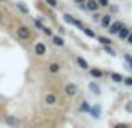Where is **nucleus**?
I'll use <instances>...</instances> for the list:
<instances>
[{"instance_id": "nucleus-36", "label": "nucleus", "mask_w": 132, "mask_h": 128, "mask_svg": "<svg viewBox=\"0 0 132 128\" xmlns=\"http://www.w3.org/2000/svg\"><path fill=\"white\" fill-rule=\"evenodd\" d=\"M2 22H3V13L0 12V23H2Z\"/></svg>"}, {"instance_id": "nucleus-29", "label": "nucleus", "mask_w": 132, "mask_h": 128, "mask_svg": "<svg viewBox=\"0 0 132 128\" xmlns=\"http://www.w3.org/2000/svg\"><path fill=\"white\" fill-rule=\"evenodd\" d=\"M124 85H127V86H132V77H127V78H124V82H122Z\"/></svg>"}, {"instance_id": "nucleus-27", "label": "nucleus", "mask_w": 132, "mask_h": 128, "mask_svg": "<svg viewBox=\"0 0 132 128\" xmlns=\"http://www.w3.org/2000/svg\"><path fill=\"white\" fill-rule=\"evenodd\" d=\"M97 3H99V7H104V8L110 5V3H109V0H97Z\"/></svg>"}, {"instance_id": "nucleus-18", "label": "nucleus", "mask_w": 132, "mask_h": 128, "mask_svg": "<svg viewBox=\"0 0 132 128\" xmlns=\"http://www.w3.org/2000/svg\"><path fill=\"white\" fill-rule=\"evenodd\" d=\"M82 32H84L87 37H90V38H95V37H97V35H95V32H94L92 28H89V27H84V28H82Z\"/></svg>"}, {"instance_id": "nucleus-22", "label": "nucleus", "mask_w": 132, "mask_h": 128, "mask_svg": "<svg viewBox=\"0 0 132 128\" xmlns=\"http://www.w3.org/2000/svg\"><path fill=\"white\" fill-rule=\"evenodd\" d=\"M17 7H19V10L20 12H23V13H29V8H27V5L23 2H19L17 3Z\"/></svg>"}, {"instance_id": "nucleus-17", "label": "nucleus", "mask_w": 132, "mask_h": 128, "mask_svg": "<svg viewBox=\"0 0 132 128\" xmlns=\"http://www.w3.org/2000/svg\"><path fill=\"white\" fill-rule=\"evenodd\" d=\"M110 78H112V82H116V83H122L124 82V77L120 73H110Z\"/></svg>"}, {"instance_id": "nucleus-20", "label": "nucleus", "mask_w": 132, "mask_h": 128, "mask_svg": "<svg viewBox=\"0 0 132 128\" xmlns=\"http://www.w3.org/2000/svg\"><path fill=\"white\" fill-rule=\"evenodd\" d=\"M104 52H105V53H109V55H112V57H117V52L114 50L110 45H104Z\"/></svg>"}, {"instance_id": "nucleus-35", "label": "nucleus", "mask_w": 132, "mask_h": 128, "mask_svg": "<svg viewBox=\"0 0 132 128\" xmlns=\"http://www.w3.org/2000/svg\"><path fill=\"white\" fill-rule=\"evenodd\" d=\"M127 43H130V45H132V32L129 33V35H127Z\"/></svg>"}, {"instance_id": "nucleus-4", "label": "nucleus", "mask_w": 132, "mask_h": 128, "mask_svg": "<svg viewBox=\"0 0 132 128\" xmlns=\"http://www.w3.org/2000/svg\"><path fill=\"white\" fill-rule=\"evenodd\" d=\"M122 27H124L122 22H112V23L109 25V28H107V30H109L110 35H117V33L120 32V28H122Z\"/></svg>"}, {"instance_id": "nucleus-2", "label": "nucleus", "mask_w": 132, "mask_h": 128, "mask_svg": "<svg viewBox=\"0 0 132 128\" xmlns=\"http://www.w3.org/2000/svg\"><path fill=\"white\" fill-rule=\"evenodd\" d=\"M64 93H65V96L72 98V96H75L79 93V86L75 85V83H67V85L64 86Z\"/></svg>"}, {"instance_id": "nucleus-37", "label": "nucleus", "mask_w": 132, "mask_h": 128, "mask_svg": "<svg viewBox=\"0 0 132 128\" xmlns=\"http://www.w3.org/2000/svg\"><path fill=\"white\" fill-rule=\"evenodd\" d=\"M0 2H7V0H0Z\"/></svg>"}, {"instance_id": "nucleus-6", "label": "nucleus", "mask_w": 132, "mask_h": 128, "mask_svg": "<svg viewBox=\"0 0 132 128\" xmlns=\"http://www.w3.org/2000/svg\"><path fill=\"white\" fill-rule=\"evenodd\" d=\"M47 70H48V73H52V75H57L59 72L62 70V65L59 63V62H50V63L47 65Z\"/></svg>"}, {"instance_id": "nucleus-25", "label": "nucleus", "mask_w": 132, "mask_h": 128, "mask_svg": "<svg viewBox=\"0 0 132 128\" xmlns=\"http://www.w3.org/2000/svg\"><path fill=\"white\" fill-rule=\"evenodd\" d=\"M124 108H126V112H127V113H132V100L126 102V106H124Z\"/></svg>"}, {"instance_id": "nucleus-30", "label": "nucleus", "mask_w": 132, "mask_h": 128, "mask_svg": "<svg viewBox=\"0 0 132 128\" xmlns=\"http://www.w3.org/2000/svg\"><path fill=\"white\" fill-rule=\"evenodd\" d=\"M114 128H130L129 123H117V125H114Z\"/></svg>"}, {"instance_id": "nucleus-15", "label": "nucleus", "mask_w": 132, "mask_h": 128, "mask_svg": "<svg viewBox=\"0 0 132 128\" xmlns=\"http://www.w3.org/2000/svg\"><path fill=\"white\" fill-rule=\"evenodd\" d=\"M129 33H130V28L124 25L122 28H120V32L117 33V37H119V38H127V35H129Z\"/></svg>"}, {"instance_id": "nucleus-3", "label": "nucleus", "mask_w": 132, "mask_h": 128, "mask_svg": "<svg viewBox=\"0 0 132 128\" xmlns=\"http://www.w3.org/2000/svg\"><path fill=\"white\" fill-rule=\"evenodd\" d=\"M34 52H35L37 57H45V53H47V47H45L44 42H37L34 45Z\"/></svg>"}, {"instance_id": "nucleus-21", "label": "nucleus", "mask_w": 132, "mask_h": 128, "mask_svg": "<svg viewBox=\"0 0 132 128\" xmlns=\"http://www.w3.org/2000/svg\"><path fill=\"white\" fill-rule=\"evenodd\" d=\"M62 17H64V20H65L67 23H70V25H74V20H75V18H74V17L70 15V13H64Z\"/></svg>"}, {"instance_id": "nucleus-7", "label": "nucleus", "mask_w": 132, "mask_h": 128, "mask_svg": "<svg viewBox=\"0 0 132 128\" xmlns=\"http://www.w3.org/2000/svg\"><path fill=\"white\" fill-rule=\"evenodd\" d=\"M5 125L12 126V128H19L20 126V118H17V116H7L5 118Z\"/></svg>"}, {"instance_id": "nucleus-28", "label": "nucleus", "mask_w": 132, "mask_h": 128, "mask_svg": "<svg viewBox=\"0 0 132 128\" xmlns=\"http://www.w3.org/2000/svg\"><path fill=\"white\" fill-rule=\"evenodd\" d=\"M45 2H47V5H48V7H52V8H55V7L59 5L57 0H45Z\"/></svg>"}, {"instance_id": "nucleus-24", "label": "nucleus", "mask_w": 132, "mask_h": 128, "mask_svg": "<svg viewBox=\"0 0 132 128\" xmlns=\"http://www.w3.org/2000/svg\"><path fill=\"white\" fill-rule=\"evenodd\" d=\"M34 25H35V28H39V30H42L44 28V23H42V20H34Z\"/></svg>"}, {"instance_id": "nucleus-1", "label": "nucleus", "mask_w": 132, "mask_h": 128, "mask_svg": "<svg viewBox=\"0 0 132 128\" xmlns=\"http://www.w3.org/2000/svg\"><path fill=\"white\" fill-rule=\"evenodd\" d=\"M17 37H19V40H22V42H29V40L32 38V30H30V27L19 25L17 27Z\"/></svg>"}, {"instance_id": "nucleus-19", "label": "nucleus", "mask_w": 132, "mask_h": 128, "mask_svg": "<svg viewBox=\"0 0 132 128\" xmlns=\"http://www.w3.org/2000/svg\"><path fill=\"white\" fill-rule=\"evenodd\" d=\"M89 110H90V105L87 102H82L80 103V106H79V112H82V113H89Z\"/></svg>"}, {"instance_id": "nucleus-8", "label": "nucleus", "mask_w": 132, "mask_h": 128, "mask_svg": "<svg viewBox=\"0 0 132 128\" xmlns=\"http://www.w3.org/2000/svg\"><path fill=\"white\" fill-rule=\"evenodd\" d=\"M85 8L94 13V12H97L100 7H99V3H97V0H85Z\"/></svg>"}, {"instance_id": "nucleus-31", "label": "nucleus", "mask_w": 132, "mask_h": 128, "mask_svg": "<svg viewBox=\"0 0 132 128\" xmlns=\"http://www.w3.org/2000/svg\"><path fill=\"white\" fill-rule=\"evenodd\" d=\"M75 3H77V5H80L82 8H85V0H74Z\"/></svg>"}, {"instance_id": "nucleus-5", "label": "nucleus", "mask_w": 132, "mask_h": 128, "mask_svg": "<svg viewBox=\"0 0 132 128\" xmlns=\"http://www.w3.org/2000/svg\"><path fill=\"white\" fill-rule=\"evenodd\" d=\"M99 23H100L102 28H109V25L112 23V13H105V15H102L100 20H99Z\"/></svg>"}, {"instance_id": "nucleus-13", "label": "nucleus", "mask_w": 132, "mask_h": 128, "mask_svg": "<svg viewBox=\"0 0 132 128\" xmlns=\"http://www.w3.org/2000/svg\"><path fill=\"white\" fill-rule=\"evenodd\" d=\"M89 113L94 116V118H99V116H100V106H99V105H94V106H90Z\"/></svg>"}, {"instance_id": "nucleus-12", "label": "nucleus", "mask_w": 132, "mask_h": 128, "mask_svg": "<svg viewBox=\"0 0 132 128\" xmlns=\"http://www.w3.org/2000/svg\"><path fill=\"white\" fill-rule=\"evenodd\" d=\"M75 62H77V65H79V67H80V68H84V70H89V63H87V62H85L84 60V58H82V57H79V55H77V57H75Z\"/></svg>"}, {"instance_id": "nucleus-11", "label": "nucleus", "mask_w": 132, "mask_h": 128, "mask_svg": "<svg viewBox=\"0 0 132 128\" xmlns=\"http://www.w3.org/2000/svg\"><path fill=\"white\" fill-rule=\"evenodd\" d=\"M89 73L94 78H102L104 77V70H100V68H89Z\"/></svg>"}, {"instance_id": "nucleus-10", "label": "nucleus", "mask_w": 132, "mask_h": 128, "mask_svg": "<svg viewBox=\"0 0 132 128\" xmlns=\"http://www.w3.org/2000/svg\"><path fill=\"white\" fill-rule=\"evenodd\" d=\"M52 42H54L55 47H64L65 45V40L62 35H52Z\"/></svg>"}, {"instance_id": "nucleus-32", "label": "nucleus", "mask_w": 132, "mask_h": 128, "mask_svg": "<svg viewBox=\"0 0 132 128\" xmlns=\"http://www.w3.org/2000/svg\"><path fill=\"white\" fill-rule=\"evenodd\" d=\"M109 8H110V13H117L119 12V8H117L116 5H109Z\"/></svg>"}, {"instance_id": "nucleus-9", "label": "nucleus", "mask_w": 132, "mask_h": 128, "mask_svg": "<svg viewBox=\"0 0 132 128\" xmlns=\"http://www.w3.org/2000/svg\"><path fill=\"white\" fill-rule=\"evenodd\" d=\"M44 100H45L47 105H55V103H57V95H55L54 92H48V93H45Z\"/></svg>"}, {"instance_id": "nucleus-14", "label": "nucleus", "mask_w": 132, "mask_h": 128, "mask_svg": "<svg viewBox=\"0 0 132 128\" xmlns=\"http://www.w3.org/2000/svg\"><path fill=\"white\" fill-rule=\"evenodd\" d=\"M89 90L94 93V95H100V86L95 83V82H90L89 83Z\"/></svg>"}, {"instance_id": "nucleus-34", "label": "nucleus", "mask_w": 132, "mask_h": 128, "mask_svg": "<svg viewBox=\"0 0 132 128\" xmlns=\"http://www.w3.org/2000/svg\"><path fill=\"white\" fill-rule=\"evenodd\" d=\"M57 32H59V35H64V33H65V28H64V27H59Z\"/></svg>"}, {"instance_id": "nucleus-26", "label": "nucleus", "mask_w": 132, "mask_h": 128, "mask_svg": "<svg viewBox=\"0 0 132 128\" xmlns=\"http://www.w3.org/2000/svg\"><path fill=\"white\" fill-rule=\"evenodd\" d=\"M42 32L45 33V35H48V37H52V35H54V33H52V28H50V27H45V25H44Z\"/></svg>"}, {"instance_id": "nucleus-16", "label": "nucleus", "mask_w": 132, "mask_h": 128, "mask_svg": "<svg viewBox=\"0 0 132 128\" xmlns=\"http://www.w3.org/2000/svg\"><path fill=\"white\" fill-rule=\"evenodd\" d=\"M95 38L99 40V43L102 45V47H104V45H112V40H110L109 37H102V35H100V37H95Z\"/></svg>"}, {"instance_id": "nucleus-33", "label": "nucleus", "mask_w": 132, "mask_h": 128, "mask_svg": "<svg viewBox=\"0 0 132 128\" xmlns=\"http://www.w3.org/2000/svg\"><path fill=\"white\" fill-rule=\"evenodd\" d=\"M100 17H102V15H100V13H97V12H94V17H92V18H94V20H95V22H99V20H100Z\"/></svg>"}, {"instance_id": "nucleus-23", "label": "nucleus", "mask_w": 132, "mask_h": 128, "mask_svg": "<svg viewBox=\"0 0 132 128\" xmlns=\"http://www.w3.org/2000/svg\"><path fill=\"white\" fill-rule=\"evenodd\" d=\"M124 60H126V63L130 67V70H132V55L130 53H126L124 55Z\"/></svg>"}]
</instances>
